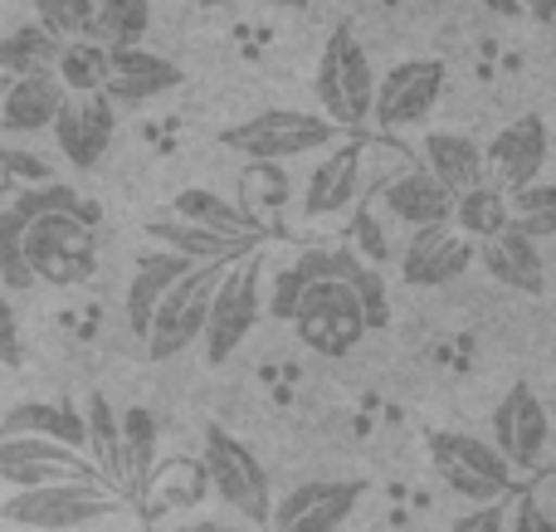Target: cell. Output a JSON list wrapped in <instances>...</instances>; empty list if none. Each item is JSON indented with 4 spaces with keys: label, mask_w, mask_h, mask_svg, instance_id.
I'll use <instances>...</instances> for the list:
<instances>
[{
    "label": "cell",
    "mask_w": 556,
    "mask_h": 532,
    "mask_svg": "<svg viewBox=\"0 0 556 532\" xmlns=\"http://www.w3.org/2000/svg\"><path fill=\"white\" fill-rule=\"evenodd\" d=\"M225 264H191V269H186L181 279L162 293L152 322H147V338H142L147 342V362H172V357H181L191 342H201L205 313H211L215 283H220Z\"/></svg>",
    "instance_id": "cell-7"
},
{
    "label": "cell",
    "mask_w": 556,
    "mask_h": 532,
    "mask_svg": "<svg viewBox=\"0 0 556 532\" xmlns=\"http://www.w3.org/2000/svg\"><path fill=\"white\" fill-rule=\"evenodd\" d=\"M483 5H489V10H493V15H503V20L522 15V5H518V0H483Z\"/></svg>",
    "instance_id": "cell-45"
},
{
    "label": "cell",
    "mask_w": 556,
    "mask_h": 532,
    "mask_svg": "<svg viewBox=\"0 0 556 532\" xmlns=\"http://www.w3.org/2000/svg\"><path fill=\"white\" fill-rule=\"evenodd\" d=\"M0 156H5V166H10V172H15V176H25L29 186H45V181H54V172H49V166L39 162L35 152H15V147L5 142V147H0Z\"/></svg>",
    "instance_id": "cell-42"
},
{
    "label": "cell",
    "mask_w": 556,
    "mask_h": 532,
    "mask_svg": "<svg viewBox=\"0 0 556 532\" xmlns=\"http://www.w3.org/2000/svg\"><path fill=\"white\" fill-rule=\"evenodd\" d=\"M503 514H508V498H503V504H479V508H469L450 532H503Z\"/></svg>",
    "instance_id": "cell-41"
},
{
    "label": "cell",
    "mask_w": 556,
    "mask_h": 532,
    "mask_svg": "<svg viewBox=\"0 0 556 532\" xmlns=\"http://www.w3.org/2000/svg\"><path fill=\"white\" fill-rule=\"evenodd\" d=\"M0 479L10 484V494L45 484H103L98 469L78 449H64L54 440H35V435L0 440Z\"/></svg>",
    "instance_id": "cell-13"
},
{
    "label": "cell",
    "mask_w": 556,
    "mask_h": 532,
    "mask_svg": "<svg viewBox=\"0 0 556 532\" xmlns=\"http://www.w3.org/2000/svg\"><path fill=\"white\" fill-rule=\"evenodd\" d=\"M356 201H362V142H346L313 166L303 186V220H342L356 211Z\"/></svg>",
    "instance_id": "cell-17"
},
{
    "label": "cell",
    "mask_w": 556,
    "mask_h": 532,
    "mask_svg": "<svg viewBox=\"0 0 556 532\" xmlns=\"http://www.w3.org/2000/svg\"><path fill=\"white\" fill-rule=\"evenodd\" d=\"M260 299H264V259H260V250H250L225 264L220 283H215V299H211L205 332H201L211 367H225V362L250 342V332L260 328V318H264Z\"/></svg>",
    "instance_id": "cell-4"
},
{
    "label": "cell",
    "mask_w": 556,
    "mask_h": 532,
    "mask_svg": "<svg viewBox=\"0 0 556 532\" xmlns=\"http://www.w3.org/2000/svg\"><path fill=\"white\" fill-rule=\"evenodd\" d=\"M425 449H430L434 474H440L459 498H469L473 508L503 504V498L513 494V484H518L513 469L503 465V455L479 435H464V430H434V435L425 440Z\"/></svg>",
    "instance_id": "cell-8"
},
{
    "label": "cell",
    "mask_w": 556,
    "mask_h": 532,
    "mask_svg": "<svg viewBox=\"0 0 556 532\" xmlns=\"http://www.w3.org/2000/svg\"><path fill=\"white\" fill-rule=\"evenodd\" d=\"M117 435H123V498L142 494L147 479L156 469V416L147 406H127L117 416Z\"/></svg>",
    "instance_id": "cell-30"
},
{
    "label": "cell",
    "mask_w": 556,
    "mask_h": 532,
    "mask_svg": "<svg viewBox=\"0 0 556 532\" xmlns=\"http://www.w3.org/2000/svg\"><path fill=\"white\" fill-rule=\"evenodd\" d=\"M93 10L98 0H35V25L49 29L59 45H68V39H88Z\"/></svg>",
    "instance_id": "cell-35"
},
{
    "label": "cell",
    "mask_w": 556,
    "mask_h": 532,
    "mask_svg": "<svg viewBox=\"0 0 556 532\" xmlns=\"http://www.w3.org/2000/svg\"><path fill=\"white\" fill-rule=\"evenodd\" d=\"M201 5H205V10H215V5H225V0H201Z\"/></svg>",
    "instance_id": "cell-48"
},
{
    "label": "cell",
    "mask_w": 556,
    "mask_h": 532,
    "mask_svg": "<svg viewBox=\"0 0 556 532\" xmlns=\"http://www.w3.org/2000/svg\"><path fill=\"white\" fill-rule=\"evenodd\" d=\"M547 152H552L547 117L542 113L513 117V123L498 127V132L489 137V147H483V186H493V191H503V195H518L522 186L542 181Z\"/></svg>",
    "instance_id": "cell-12"
},
{
    "label": "cell",
    "mask_w": 556,
    "mask_h": 532,
    "mask_svg": "<svg viewBox=\"0 0 556 532\" xmlns=\"http://www.w3.org/2000/svg\"><path fill=\"white\" fill-rule=\"evenodd\" d=\"M503 532H556V518H552V504H547V474H542L538 484L508 494Z\"/></svg>",
    "instance_id": "cell-36"
},
{
    "label": "cell",
    "mask_w": 556,
    "mask_h": 532,
    "mask_svg": "<svg viewBox=\"0 0 556 532\" xmlns=\"http://www.w3.org/2000/svg\"><path fill=\"white\" fill-rule=\"evenodd\" d=\"M522 10H532L538 20H552V10H556V0H518Z\"/></svg>",
    "instance_id": "cell-46"
},
{
    "label": "cell",
    "mask_w": 556,
    "mask_h": 532,
    "mask_svg": "<svg viewBox=\"0 0 556 532\" xmlns=\"http://www.w3.org/2000/svg\"><path fill=\"white\" fill-rule=\"evenodd\" d=\"M479 259V244L454 235L450 225L434 230H415L410 244L401 250V283L410 289H440V283H459Z\"/></svg>",
    "instance_id": "cell-16"
},
{
    "label": "cell",
    "mask_w": 556,
    "mask_h": 532,
    "mask_svg": "<svg viewBox=\"0 0 556 532\" xmlns=\"http://www.w3.org/2000/svg\"><path fill=\"white\" fill-rule=\"evenodd\" d=\"M176 532H260V528L240 523V518H211V514H201V518H186Z\"/></svg>",
    "instance_id": "cell-44"
},
{
    "label": "cell",
    "mask_w": 556,
    "mask_h": 532,
    "mask_svg": "<svg viewBox=\"0 0 556 532\" xmlns=\"http://www.w3.org/2000/svg\"><path fill=\"white\" fill-rule=\"evenodd\" d=\"M313 93L323 103V117L337 132H356V127L371 123V93H376V68L371 54L362 49L352 25H337L323 45L313 74Z\"/></svg>",
    "instance_id": "cell-2"
},
{
    "label": "cell",
    "mask_w": 556,
    "mask_h": 532,
    "mask_svg": "<svg viewBox=\"0 0 556 532\" xmlns=\"http://www.w3.org/2000/svg\"><path fill=\"white\" fill-rule=\"evenodd\" d=\"M64 88L54 78H10L0 88V137H39L54 127Z\"/></svg>",
    "instance_id": "cell-21"
},
{
    "label": "cell",
    "mask_w": 556,
    "mask_h": 532,
    "mask_svg": "<svg viewBox=\"0 0 556 532\" xmlns=\"http://www.w3.org/2000/svg\"><path fill=\"white\" fill-rule=\"evenodd\" d=\"M152 25V0H98L88 39L103 49H137Z\"/></svg>",
    "instance_id": "cell-33"
},
{
    "label": "cell",
    "mask_w": 556,
    "mask_h": 532,
    "mask_svg": "<svg viewBox=\"0 0 556 532\" xmlns=\"http://www.w3.org/2000/svg\"><path fill=\"white\" fill-rule=\"evenodd\" d=\"M54 84L64 88V93H74V98L103 93V84H108V49L93 45V39H68V45H59Z\"/></svg>",
    "instance_id": "cell-34"
},
{
    "label": "cell",
    "mask_w": 556,
    "mask_h": 532,
    "mask_svg": "<svg viewBox=\"0 0 556 532\" xmlns=\"http://www.w3.org/2000/svg\"><path fill=\"white\" fill-rule=\"evenodd\" d=\"M205 449H201V474H205V489H215L230 518L250 528H264L274 514V494H269V474L264 465L254 459V449L244 445L240 435H230L225 426H205Z\"/></svg>",
    "instance_id": "cell-3"
},
{
    "label": "cell",
    "mask_w": 556,
    "mask_h": 532,
    "mask_svg": "<svg viewBox=\"0 0 556 532\" xmlns=\"http://www.w3.org/2000/svg\"><path fill=\"white\" fill-rule=\"evenodd\" d=\"M332 279L352 289L356 308H362L366 332H381L386 322H391V289H386L381 269H371L366 259H356L346 244H342V250H332Z\"/></svg>",
    "instance_id": "cell-29"
},
{
    "label": "cell",
    "mask_w": 556,
    "mask_h": 532,
    "mask_svg": "<svg viewBox=\"0 0 556 532\" xmlns=\"http://www.w3.org/2000/svg\"><path fill=\"white\" fill-rule=\"evenodd\" d=\"M489 445L503 455V465L513 474H547V459H552V416L542 406V396L518 381L508 396L498 401L493 410V435Z\"/></svg>",
    "instance_id": "cell-10"
},
{
    "label": "cell",
    "mask_w": 556,
    "mask_h": 532,
    "mask_svg": "<svg viewBox=\"0 0 556 532\" xmlns=\"http://www.w3.org/2000/svg\"><path fill=\"white\" fill-rule=\"evenodd\" d=\"M195 469V459H172L166 469H156L152 479H147V489L156 494V504H201V494H205V474L201 479H191V484H181L186 474Z\"/></svg>",
    "instance_id": "cell-38"
},
{
    "label": "cell",
    "mask_w": 556,
    "mask_h": 532,
    "mask_svg": "<svg viewBox=\"0 0 556 532\" xmlns=\"http://www.w3.org/2000/svg\"><path fill=\"white\" fill-rule=\"evenodd\" d=\"M366 498L362 479H307L269 514V532H337Z\"/></svg>",
    "instance_id": "cell-14"
},
{
    "label": "cell",
    "mask_w": 556,
    "mask_h": 532,
    "mask_svg": "<svg viewBox=\"0 0 556 532\" xmlns=\"http://www.w3.org/2000/svg\"><path fill=\"white\" fill-rule=\"evenodd\" d=\"M84 416V459L98 469V479H103L108 489H113L117 498H123V435H117V410L108 396H88V406L78 410Z\"/></svg>",
    "instance_id": "cell-26"
},
{
    "label": "cell",
    "mask_w": 556,
    "mask_h": 532,
    "mask_svg": "<svg viewBox=\"0 0 556 532\" xmlns=\"http://www.w3.org/2000/svg\"><path fill=\"white\" fill-rule=\"evenodd\" d=\"M293 328H298V342L317 357H346L356 342L366 338V322H362V308H356L352 289L337 279H317L307 283L303 303L293 313Z\"/></svg>",
    "instance_id": "cell-11"
},
{
    "label": "cell",
    "mask_w": 556,
    "mask_h": 532,
    "mask_svg": "<svg viewBox=\"0 0 556 532\" xmlns=\"http://www.w3.org/2000/svg\"><path fill=\"white\" fill-rule=\"evenodd\" d=\"M20 254L35 283L49 289H74L88 283L98 269V230H93V211H49L20 235Z\"/></svg>",
    "instance_id": "cell-1"
},
{
    "label": "cell",
    "mask_w": 556,
    "mask_h": 532,
    "mask_svg": "<svg viewBox=\"0 0 556 532\" xmlns=\"http://www.w3.org/2000/svg\"><path fill=\"white\" fill-rule=\"evenodd\" d=\"M269 5H278V10H307V0H269Z\"/></svg>",
    "instance_id": "cell-47"
},
{
    "label": "cell",
    "mask_w": 556,
    "mask_h": 532,
    "mask_svg": "<svg viewBox=\"0 0 556 532\" xmlns=\"http://www.w3.org/2000/svg\"><path fill=\"white\" fill-rule=\"evenodd\" d=\"M49 211H84V201H78V191H68V186H59V181L25 186V191L10 195V201L0 205V254L20 250V235Z\"/></svg>",
    "instance_id": "cell-27"
},
{
    "label": "cell",
    "mask_w": 556,
    "mask_h": 532,
    "mask_svg": "<svg viewBox=\"0 0 556 532\" xmlns=\"http://www.w3.org/2000/svg\"><path fill=\"white\" fill-rule=\"evenodd\" d=\"M186 74L181 64H172L166 54H156V49H108V84L103 93L113 98L117 107H137V103H152V98L172 93V88H181Z\"/></svg>",
    "instance_id": "cell-18"
},
{
    "label": "cell",
    "mask_w": 556,
    "mask_h": 532,
    "mask_svg": "<svg viewBox=\"0 0 556 532\" xmlns=\"http://www.w3.org/2000/svg\"><path fill=\"white\" fill-rule=\"evenodd\" d=\"M420 156H425L420 172H430L450 195H464L483 181V147L464 132H440L434 127V132H425Z\"/></svg>",
    "instance_id": "cell-23"
},
{
    "label": "cell",
    "mask_w": 556,
    "mask_h": 532,
    "mask_svg": "<svg viewBox=\"0 0 556 532\" xmlns=\"http://www.w3.org/2000/svg\"><path fill=\"white\" fill-rule=\"evenodd\" d=\"M508 195L503 191H493V186H473V191H464V195H454V211H450V230L454 235H464V240H479V244H489L493 235H503L508 230Z\"/></svg>",
    "instance_id": "cell-31"
},
{
    "label": "cell",
    "mask_w": 556,
    "mask_h": 532,
    "mask_svg": "<svg viewBox=\"0 0 556 532\" xmlns=\"http://www.w3.org/2000/svg\"><path fill=\"white\" fill-rule=\"evenodd\" d=\"M542 211H556V191L547 181H532V186H522L518 195H508V215H513V220H522V215H542Z\"/></svg>",
    "instance_id": "cell-40"
},
{
    "label": "cell",
    "mask_w": 556,
    "mask_h": 532,
    "mask_svg": "<svg viewBox=\"0 0 556 532\" xmlns=\"http://www.w3.org/2000/svg\"><path fill=\"white\" fill-rule=\"evenodd\" d=\"M147 240H156L162 250L181 254L191 264H225V259H240V254L260 250V244H244V240H225V235H211V230H195L186 220H147Z\"/></svg>",
    "instance_id": "cell-28"
},
{
    "label": "cell",
    "mask_w": 556,
    "mask_h": 532,
    "mask_svg": "<svg viewBox=\"0 0 556 532\" xmlns=\"http://www.w3.org/2000/svg\"><path fill=\"white\" fill-rule=\"evenodd\" d=\"M123 508L127 498H117L108 484H45L10 494L0 504V518L35 532H78L103 523V518H117Z\"/></svg>",
    "instance_id": "cell-6"
},
{
    "label": "cell",
    "mask_w": 556,
    "mask_h": 532,
    "mask_svg": "<svg viewBox=\"0 0 556 532\" xmlns=\"http://www.w3.org/2000/svg\"><path fill=\"white\" fill-rule=\"evenodd\" d=\"M172 211H176V220L195 225V230L225 235V240H244V244L264 240V220H254L240 201H225V195L205 191V186H186V191H176Z\"/></svg>",
    "instance_id": "cell-22"
},
{
    "label": "cell",
    "mask_w": 556,
    "mask_h": 532,
    "mask_svg": "<svg viewBox=\"0 0 556 532\" xmlns=\"http://www.w3.org/2000/svg\"><path fill=\"white\" fill-rule=\"evenodd\" d=\"M346 250L356 254V259H366L371 269H381L386 259H391V244H386V230H381V220H376V211L371 205H356L352 211V244Z\"/></svg>",
    "instance_id": "cell-39"
},
{
    "label": "cell",
    "mask_w": 556,
    "mask_h": 532,
    "mask_svg": "<svg viewBox=\"0 0 556 532\" xmlns=\"http://www.w3.org/2000/svg\"><path fill=\"white\" fill-rule=\"evenodd\" d=\"M49 132H54V147L64 152L68 166L93 172V166L108 156L113 137H117V103L108 93H84V98L64 93V103H59Z\"/></svg>",
    "instance_id": "cell-15"
},
{
    "label": "cell",
    "mask_w": 556,
    "mask_h": 532,
    "mask_svg": "<svg viewBox=\"0 0 556 532\" xmlns=\"http://www.w3.org/2000/svg\"><path fill=\"white\" fill-rule=\"evenodd\" d=\"M186 269H191V259H181V254H172V250H147V254H137L132 283H127V299H123L127 328H132L137 338H147V322H152V313H156V303H162V293L172 289V283L181 279Z\"/></svg>",
    "instance_id": "cell-24"
},
{
    "label": "cell",
    "mask_w": 556,
    "mask_h": 532,
    "mask_svg": "<svg viewBox=\"0 0 556 532\" xmlns=\"http://www.w3.org/2000/svg\"><path fill=\"white\" fill-rule=\"evenodd\" d=\"M0 362H5V367L20 362V318H15L5 293H0Z\"/></svg>",
    "instance_id": "cell-43"
},
{
    "label": "cell",
    "mask_w": 556,
    "mask_h": 532,
    "mask_svg": "<svg viewBox=\"0 0 556 532\" xmlns=\"http://www.w3.org/2000/svg\"><path fill=\"white\" fill-rule=\"evenodd\" d=\"M337 137V127L323 113H303V107H269V113L244 117L240 127H225L220 147L240 152L244 162L278 166V162H298V156L327 152V142Z\"/></svg>",
    "instance_id": "cell-5"
},
{
    "label": "cell",
    "mask_w": 556,
    "mask_h": 532,
    "mask_svg": "<svg viewBox=\"0 0 556 532\" xmlns=\"http://www.w3.org/2000/svg\"><path fill=\"white\" fill-rule=\"evenodd\" d=\"M54 59H59V39L49 29H39L35 20L0 35V68L10 78H54Z\"/></svg>",
    "instance_id": "cell-32"
},
{
    "label": "cell",
    "mask_w": 556,
    "mask_h": 532,
    "mask_svg": "<svg viewBox=\"0 0 556 532\" xmlns=\"http://www.w3.org/2000/svg\"><path fill=\"white\" fill-rule=\"evenodd\" d=\"M376 191H381L386 215H391L395 225H405V230H434V225H450L454 195L444 191L430 172H420V166L395 172L391 181H381Z\"/></svg>",
    "instance_id": "cell-19"
},
{
    "label": "cell",
    "mask_w": 556,
    "mask_h": 532,
    "mask_svg": "<svg viewBox=\"0 0 556 532\" xmlns=\"http://www.w3.org/2000/svg\"><path fill=\"white\" fill-rule=\"evenodd\" d=\"M450 68L444 59H401L395 68H386L376 78L371 93V127H381L386 137H395L401 127H415L434 113V103L444 98Z\"/></svg>",
    "instance_id": "cell-9"
},
{
    "label": "cell",
    "mask_w": 556,
    "mask_h": 532,
    "mask_svg": "<svg viewBox=\"0 0 556 532\" xmlns=\"http://www.w3.org/2000/svg\"><path fill=\"white\" fill-rule=\"evenodd\" d=\"M307 274L298 269V264H288V269H278L269 283H264V299H260V313H269L274 322H293V313H298V303H303V293H307Z\"/></svg>",
    "instance_id": "cell-37"
},
{
    "label": "cell",
    "mask_w": 556,
    "mask_h": 532,
    "mask_svg": "<svg viewBox=\"0 0 556 532\" xmlns=\"http://www.w3.org/2000/svg\"><path fill=\"white\" fill-rule=\"evenodd\" d=\"M15 435L54 440V445L84 455V416L68 401H20L15 410L0 416V440H15Z\"/></svg>",
    "instance_id": "cell-25"
},
{
    "label": "cell",
    "mask_w": 556,
    "mask_h": 532,
    "mask_svg": "<svg viewBox=\"0 0 556 532\" xmlns=\"http://www.w3.org/2000/svg\"><path fill=\"white\" fill-rule=\"evenodd\" d=\"M479 259L503 289L528 293V299H542V293H547V259H542V244L522 240L513 225L503 235H493L489 244H479Z\"/></svg>",
    "instance_id": "cell-20"
}]
</instances>
